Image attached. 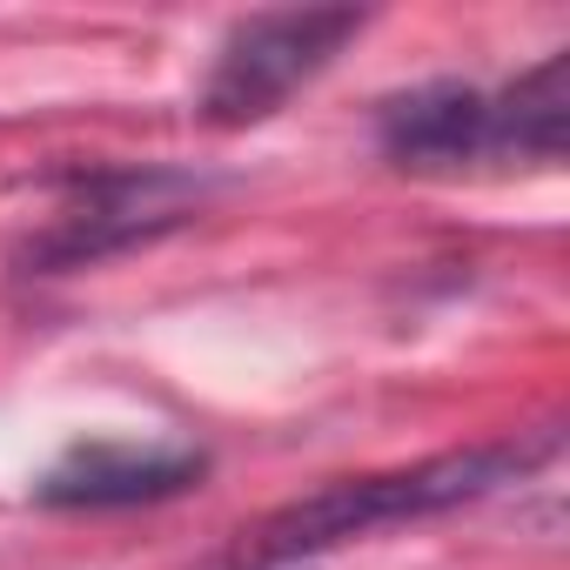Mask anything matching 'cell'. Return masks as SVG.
<instances>
[{
    "label": "cell",
    "mask_w": 570,
    "mask_h": 570,
    "mask_svg": "<svg viewBox=\"0 0 570 570\" xmlns=\"http://www.w3.org/2000/svg\"><path fill=\"white\" fill-rule=\"evenodd\" d=\"M557 456H563V423L550 416V423H530V430H510V436H490V443H470V450L423 456L410 470L323 483V490H309L296 503H282L275 517H262L255 537L242 543V563L289 570V563H303L316 550H336V543H356V537H376V530H396V523H423V517L463 510L476 497H497V490L537 476Z\"/></svg>",
    "instance_id": "cell-1"
},
{
    "label": "cell",
    "mask_w": 570,
    "mask_h": 570,
    "mask_svg": "<svg viewBox=\"0 0 570 570\" xmlns=\"http://www.w3.org/2000/svg\"><path fill=\"white\" fill-rule=\"evenodd\" d=\"M222 195L215 175L195 168H95L68 181V202L41 235L21 242V275H68L95 268L108 255H128L141 242H161L168 228L195 222Z\"/></svg>",
    "instance_id": "cell-2"
},
{
    "label": "cell",
    "mask_w": 570,
    "mask_h": 570,
    "mask_svg": "<svg viewBox=\"0 0 570 570\" xmlns=\"http://www.w3.org/2000/svg\"><path fill=\"white\" fill-rule=\"evenodd\" d=\"M356 35H363L356 8H268V14L235 21L228 41L215 48L202 115L215 128H255L282 115V101L309 88Z\"/></svg>",
    "instance_id": "cell-3"
},
{
    "label": "cell",
    "mask_w": 570,
    "mask_h": 570,
    "mask_svg": "<svg viewBox=\"0 0 570 570\" xmlns=\"http://www.w3.org/2000/svg\"><path fill=\"white\" fill-rule=\"evenodd\" d=\"M202 476L208 456L188 443H81L35 483V497L48 510H135V503L181 497Z\"/></svg>",
    "instance_id": "cell-4"
},
{
    "label": "cell",
    "mask_w": 570,
    "mask_h": 570,
    "mask_svg": "<svg viewBox=\"0 0 570 570\" xmlns=\"http://www.w3.org/2000/svg\"><path fill=\"white\" fill-rule=\"evenodd\" d=\"M383 155L416 175H450L470 161H490V95L470 81H430L416 95H396L376 121Z\"/></svg>",
    "instance_id": "cell-5"
},
{
    "label": "cell",
    "mask_w": 570,
    "mask_h": 570,
    "mask_svg": "<svg viewBox=\"0 0 570 570\" xmlns=\"http://www.w3.org/2000/svg\"><path fill=\"white\" fill-rule=\"evenodd\" d=\"M563 75L570 61L550 55L530 75H517L503 95H490V161H563V128H570V101H563Z\"/></svg>",
    "instance_id": "cell-6"
}]
</instances>
